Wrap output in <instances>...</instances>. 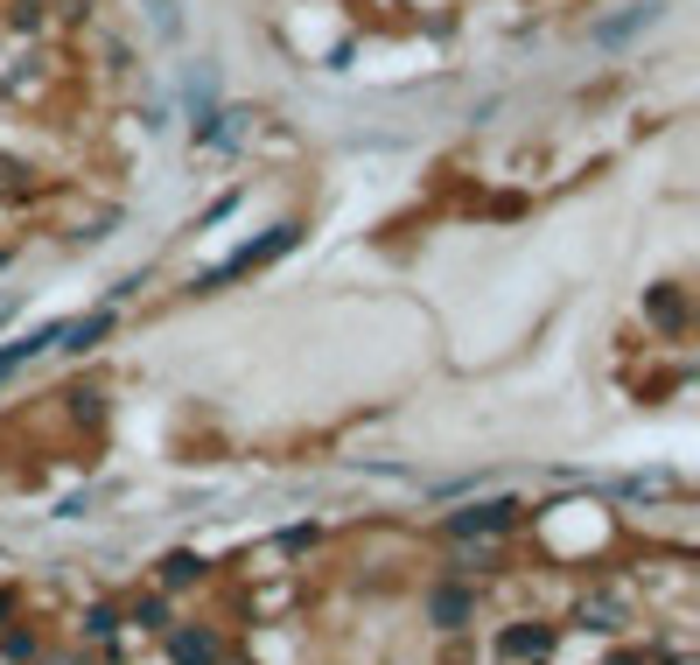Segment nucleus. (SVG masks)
<instances>
[{
    "mask_svg": "<svg viewBox=\"0 0 700 665\" xmlns=\"http://www.w3.org/2000/svg\"><path fill=\"white\" fill-rule=\"evenodd\" d=\"M288 245H295V224H280V232H274V239H259V245H245V253H232V259H224V266H218V274H203V288H224V280H238V274H253V266H267L274 253H288Z\"/></svg>",
    "mask_w": 700,
    "mask_h": 665,
    "instance_id": "obj_1",
    "label": "nucleus"
},
{
    "mask_svg": "<svg viewBox=\"0 0 700 665\" xmlns=\"http://www.w3.org/2000/svg\"><path fill=\"white\" fill-rule=\"evenodd\" d=\"M504 519H512V505H484V511H463L456 532H498Z\"/></svg>",
    "mask_w": 700,
    "mask_h": 665,
    "instance_id": "obj_2",
    "label": "nucleus"
},
{
    "mask_svg": "<svg viewBox=\"0 0 700 665\" xmlns=\"http://www.w3.org/2000/svg\"><path fill=\"white\" fill-rule=\"evenodd\" d=\"M176 658L182 665H211V638H176Z\"/></svg>",
    "mask_w": 700,
    "mask_h": 665,
    "instance_id": "obj_3",
    "label": "nucleus"
}]
</instances>
